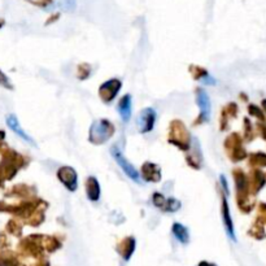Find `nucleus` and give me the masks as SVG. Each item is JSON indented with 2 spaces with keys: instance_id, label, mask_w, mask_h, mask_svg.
Instances as JSON below:
<instances>
[{
  "instance_id": "nucleus-1",
  "label": "nucleus",
  "mask_w": 266,
  "mask_h": 266,
  "mask_svg": "<svg viewBox=\"0 0 266 266\" xmlns=\"http://www.w3.org/2000/svg\"><path fill=\"white\" fill-rule=\"evenodd\" d=\"M114 133V126L107 120H99L94 122L90 127V141L94 144H101L110 139Z\"/></svg>"
},
{
  "instance_id": "nucleus-2",
  "label": "nucleus",
  "mask_w": 266,
  "mask_h": 266,
  "mask_svg": "<svg viewBox=\"0 0 266 266\" xmlns=\"http://www.w3.org/2000/svg\"><path fill=\"white\" fill-rule=\"evenodd\" d=\"M110 154H112L113 158L116 160V162H117L118 165H120V168L125 172V174L130 178V179H133V181L137 182V183H141L139 173H138L137 169L126 160L125 156L122 155V152L120 151V148H118L117 145H113L112 148H110Z\"/></svg>"
},
{
  "instance_id": "nucleus-3",
  "label": "nucleus",
  "mask_w": 266,
  "mask_h": 266,
  "mask_svg": "<svg viewBox=\"0 0 266 266\" xmlns=\"http://www.w3.org/2000/svg\"><path fill=\"white\" fill-rule=\"evenodd\" d=\"M155 122H156V112L152 108H145L138 116V129L141 134L149 133L154 129Z\"/></svg>"
},
{
  "instance_id": "nucleus-4",
  "label": "nucleus",
  "mask_w": 266,
  "mask_h": 266,
  "mask_svg": "<svg viewBox=\"0 0 266 266\" xmlns=\"http://www.w3.org/2000/svg\"><path fill=\"white\" fill-rule=\"evenodd\" d=\"M57 177L60 179L63 185L69 189V191H76L78 185V177L76 170L70 166H63L57 172Z\"/></svg>"
},
{
  "instance_id": "nucleus-5",
  "label": "nucleus",
  "mask_w": 266,
  "mask_h": 266,
  "mask_svg": "<svg viewBox=\"0 0 266 266\" xmlns=\"http://www.w3.org/2000/svg\"><path fill=\"white\" fill-rule=\"evenodd\" d=\"M120 89H121V82L118 79H110V81L105 82L104 85H101L100 97L104 103L109 104L114 97L117 96Z\"/></svg>"
},
{
  "instance_id": "nucleus-6",
  "label": "nucleus",
  "mask_w": 266,
  "mask_h": 266,
  "mask_svg": "<svg viewBox=\"0 0 266 266\" xmlns=\"http://www.w3.org/2000/svg\"><path fill=\"white\" fill-rule=\"evenodd\" d=\"M154 204L157 208L166 210V212H175L181 206V203L178 202V200H175V199H165L160 194L154 195Z\"/></svg>"
},
{
  "instance_id": "nucleus-7",
  "label": "nucleus",
  "mask_w": 266,
  "mask_h": 266,
  "mask_svg": "<svg viewBox=\"0 0 266 266\" xmlns=\"http://www.w3.org/2000/svg\"><path fill=\"white\" fill-rule=\"evenodd\" d=\"M198 105L200 108V116H202L203 121H209L212 107H210L209 96L204 90H199L198 91Z\"/></svg>"
},
{
  "instance_id": "nucleus-8",
  "label": "nucleus",
  "mask_w": 266,
  "mask_h": 266,
  "mask_svg": "<svg viewBox=\"0 0 266 266\" xmlns=\"http://www.w3.org/2000/svg\"><path fill=\"white\" fill-rule=\"evenodd\" d=\"M7 125H8L9 129L12 130V131H15L18 137L22 138L25 141H28V143H31L32 145H35V143H34V141H32L31 138L29 137L28 134L22 130V127L20 126V122H18V120H17V117L15 114H8V116H7Z\"/></svg>"
},
{
  "instance_id": "nucleus-9",
  "label": "nucleus",
  "mask_w": 266,
  "mask_h": 266,
  "mask_svg": "<svg viewBox=\"0 0 266 266\" xmlns=\"http://www.w3.org/2000/svg\"><path fill=\"white\" fill-rule=\"evenodd\" d=\"M222 216H223V223H225V229L227 235L230 236L231 240H236L235 239V233H234V226H233V219H231L230 216V208L227 205V202L226 199H223V203H222Z\"/></svg>"
},
{
  "instance_id": "nucleus-10",
  "label": "nucleus",
  "mask_w": 266,
  "mask_h": 266,
  "mask_svg": "<svg viewBox=\"0 0 266 266\" xmlns=\"http://www.w3.org/2000/svg\"><path fill=\"white\" fill-rule=\"evenodd\" d=\"M86 194L91 202H97L100 199V186L95 177H90L86 182Z\"/></svg>"
},
{
  "instance_id": "nucleus-11",
  "label": "nucleus",
  "mask_w": 266,
  "mask_h": 266,
  "mask_svg": "<svg viewBox=\"0 0 266 266\" xmlns=\"http://www.w3.org/2000/svg\"><path fill=\"white\" fill-rule=\"evenodd\" d=\"M118 113L121 116V120L124 122H129V120L131 118V96L129 94L122 97L120 103H118Z\"/></svg>"
},
{
  "instance_id": "nucleus-12",
  "label": "nucleus",
  "mask_w": 266,
  "mask_h": 266,
  "mask_svg": "<svg viewBox=\"0 0 266 266\" xmlns=\"http://www.w3.org/2000/svg\"><path fill=\"white\" fill-rule=\"evenodd\" d=\"M143 177H144L145 181L148 182H158L161 179V172H160V168L155 164H144L143 166Z\"/></svg>"
},
{
  "instance_id": "nucleus-13",
  "label": "nucleus",
  "mask_w": 266,
  "mask_h": 266,
  "mask_svg": "<svg viewBox=\"0 0 266 266\" xmlns=\"http://www.w3.org/2000/svg\"><path fill=\"white\" fill-rule=\"evenodd\" d=\"M134 250H135V239L134 238L125 239V240L121 243V246L118 247V252L121 253V256L125 258L126 261L130 260L131 254L134 253Z\"/></svg>"
},
{
  "instance_id": "nucleus-14",
  "label": "nucleus",
  "mask_w": 266,
  "mask_h": 266,
  "mask_svg": "<svg viewBox=\"0 0 266 266\" xmlns=\"http://www.w3.org/2000/svg\"><path fill=\"white\" fill-rule=\"evenodd\" d=\"M172 231H173V235L175 236V239H177L178 242H181L182 244L188 243L189 240L188 230L186 229L185 226L181 225V223H174Z\"/></svg>"
},
{
  "instance_id": "nucleus-15",
  "label": "nucleus",
  "mask_w": 266,
  "mask_h": 266,
  "mask_svg": "<svg viewBox=\"0 0 266 266\" xmlns=\"http://www.w3.org/2000/svg\"><path fill=\"white\" fill-rule=\"evenodd\" d=\"M265 182H266L265 174H262L261 172H258V170L253 172V173H252V178H250V187H252V192H253V194L258 192V191L264 187Z\"/></svg>"
},
{
  "instance_id": "nucleus-16",
  "label": "nucleus",
  "mask_w": 266,
  "mask_h": 266,
  "mask_svg": "<svg viewBox=\"0 0 266 266\" xmlns=\"http://www.w3.org/2000/svg\"><path fill=\"white\" fill-rule=\"evenodd\" d=\"M250 162L253 166H266V154H253L250 156Z\"/></svg>"
},
{
  "instance_id": "nucleus-17",
  "label": "nucleus",
  "mask_w": 266,
  "mask_h": 266,
  "mask_svg": "<svg viewBox=\"0 0 266 266\" xmlns=\"http://www.w3.org/2000/svg\"><path fill=\"white\" fill-rule=\"evenodd\" d=\"M61 7L65 9V11H74L76 9V5H77V0H60Z\"/></svg>"
},
{
  "instance_id": "nucleus-18",
  "label": "nucleus",
  "mask_w": 266,
  "mask_h": 266,
  "mask_svg": "<svg viewBox=\"0 0 266 266\" xmlns=\"http://www.w3.org/2000/svg\"><path fill=\"white\" fill-rule=\"evenodd\" d=\"M250 113L252 116H256L257 118H260L261 121H265V116L264 113L261 112V109H258L256 105H250Z\"/></svg>"
},
{
  "instance_id": "nucleus-19",
  "label": "nucleus",
  "mask_w": 266,
  "mask_h": 266,
  "mask_svg": "<svg viewBox=\"0 0 266 266\" xmlns=\"http://www.w3.org/2000/svg\"><path fill=\"white\" fill-rule=\"evenodd\" d=\"M199 79H200V81H202L203 83H205V85H210V86H213L214 83H216V79H214L213 77H210L209 74H208V72H206V73H204V74H203L202 77L199 78Z\"/></svg>"
},
{
  "instance_id": "nucleus-20",
  "label": "nucleus",
  "mask_w": 266,
  "mask_h": 266,
  "mask_svg": "<svg viewBox=\"0 0 266 266\" xmlns=\"http://www.w3.org/2000/svg\"><path fill=\"white\" fill-rule=\"evenodd\" d=\"M0 85L4 86L7 89H12V85H11V82H9V79L7 78V76L1 72H0Z\"/></svg>"
},
{
  "instance_id": "nucleus-21",
  "label": "nucleus",
  "mask_w": 266,
  "mask_h": 266,
  "mask_svg": "<svg viewBox=\"0 0 266 266\" xmlns=\"http://www.w3.org/2000/svg\"><path fill=\"white\" fill-rule=\"evenodd\" d=\"M260 219L266 223V204L260 205Z\"/></svg>"
},
{
  "instance_id": "nucleus-22",
  "label": "nucleus",
  "mask_w": 266,
  "mask_h": 266,
  "mask_svg": "<svg viewBox=\"0 0 266 266\" xmlns=\"http://www.w3.org/2000/svg\"><path fill=\"white\" fill-rule=\"evenodd\" d=\"M219 181H221L222 188H223V191H225V194L229 195V187H227V182H226V178L223 177V175H221V177H219Z\"/></svg>"
},
{
  "instance_id": "nucleus-23",
  "label": "nucleus",
  "mask_w": 266,
  "mask_h": 266,
  "mask_svg": "<svg viewBox=\"0 0 266 266\" xmlns=\"http://www.w3.org/2000/svg\"><path fill=\"white\" fill-rule=\"evenodd\" d=\"M199 266H216V265H214V264H210V262L202 261L200 264H199Z\"/></svg>"
},
{
  "instance_id": "nucleus-24",
  "label": "nucleus",
  "mask_w": 266,
  "mask_h": 266,
  "mask_svg": "<svg viewBox=\"0 0 266 266\" xmlns=\"http://www.w3.org/2000/svg\"><path fill=\"white\" fill-rule=\"evenodd\" d=\"M38 266H49V265H48V262H43V264H39Z\"/></svg>"
},
{
  "instance_id": "nucleus-25",
  "label": "nucleus",
  "mask_w": 266,
  "mask_h": 266,
  "mask_svg": "<svg viewBox=\"0 0 266 266\" xmlns=\"http://www.w3.org/2000/svg\"><path fill=\"white\" fill-rule=\"evenodd\" d=\"M262 105H264V108H265V110H266V100L262 101Z\"/></svg>"
}]
</instances>
